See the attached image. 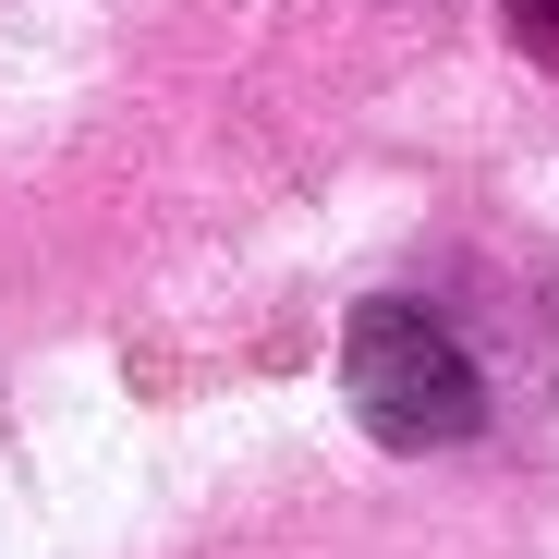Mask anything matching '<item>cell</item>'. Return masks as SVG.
Here are the masks:
<instances>
[{
  "instance_id": "obj_2",
  "label": "cell",
  "mask_w": 559,
  "mask_h": 559,
  "mask_svg": "<svg viewBox=\"0 0 559 559\" xmlns=\"http://www.w3.org/2000/svg\"><path fill=\"white\" fill-rule=\"evenodd\" d=\"M511 37H523V49L559 73V0H511Z\"/></svg>"
},
{
  "instance_id": "obj_1",
  "label": "cell",
  "mask_w": 559,
  "mask_h": 559,
  "mask_svg": "<svg viewBox=\"0 0 559 559\" xmlns=\"http://www.w3.org/2000/svg\"><path fill=\"white\" fill-rule=\"evenodd\" d=\"M341 390H353V414L378 426L390 450H450V438H475V414H487L475 353H462L426 305H353Z\"/></svg>"
}]
</instances>
